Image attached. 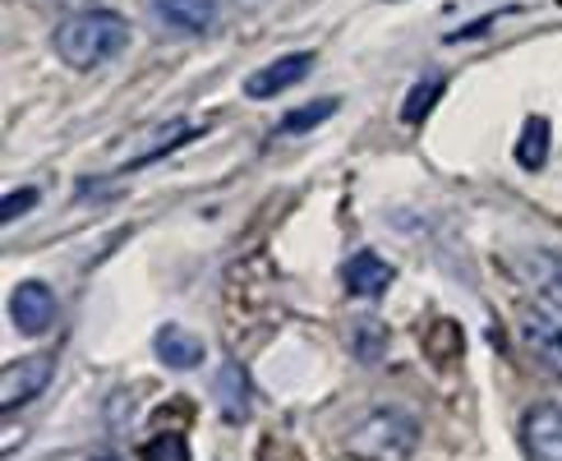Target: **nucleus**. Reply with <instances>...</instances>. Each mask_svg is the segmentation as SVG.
Returning a JSON list of instances; mask_svg holds the SVG:
<instances>
[{"label":"nucleus","mask_w":562,"mask_h":461,"mask_svg":"<svg viewBox=\"0 0 562 461\" xmlns=\"http://www.w3.org/2000/svg\"><path fill=\"white\" fill-rule=\"evenodd\" d=\"M52 42L69 69H98L130 46V23L115 10H79L60 23Z\"/></svg>","instance_id":"f257e3e1"},{"label":"nucleus","mask_w":562,"mask_h":461,"mask_svg":"<svg viewBox=\"0 0 562 461\" xmlns=\"http://www.w3.org/2000/svg\"><path fill=\"white\" fill-rule=\"evenodd\" d=\"M419 448V425L406 411H373L364 425H356L346 452L360 461H406Z\"/></svg>","instance_id":"f03ea898"},{"label":"nucleus","mask_w":562,"mask_h":461,"mask_svg":"<svg viewBox=\"0 0 562 461\" xmlns=\"http://www.w3.org/2000/svg\"><path fill=\"white\" fill-rule=\"evenodd\" d=\"M517 337H521V346L535 356V364H540L544 374L562 379V328H558V323L544 310L521 305L517 310Z\"/></svg>","instance_id":"7ed1b4c3"},{"label":"nucleus","mask_w":562,"mask_h":461,"mask_svg":"<svg viewBox=\"0 0 562 461\" xmlns=\"http://www.w3.org/2000/svg\"><path fill=\"white\" fill-rule=\"evenodd\" d=\"M521 443L530 461H562V406H530L521 420Z\"/></svg>","instance_id":"20e7f679"},{"label":"nucleus","mask_w":562,"mask_h":461,"mask_svg":"<svg viewBox=\"0 0 562 461\" xmlns=\"http://www.w3.org/2000/svg\"><path fill=\"white\" fill-rule=\"evenodd\" d=\"M52 369L56 360L52 356H29V360H14L5 369V387H0V406L5 411H19L23 402H33L37 392L52 383Z\"/></svg>","instance_id":"39448f33"},{"label":"nucleus","mask_w":562,"mask_h":461,"mask_svg":"<svg viewBox=\"0 0 562 461\" xmlns=\"http://www.w3.org/2000/svg\"><path fill=\"white\" fill-rule=\"evenodd\" d=\"M310 69H314V56H310V52L281 56V60H272V65H263V69H254V75L245 79V98H254V102L277 98L281 88H295L304 75H310Z\"/></svg>","instance_id":"423d86ee"},{"label":"nucleus","mask_w":562,"mask_h":461,"mask_svg":"<svg viewBox=\"0 0 562 461\" xmlns=\"http://www.w3.org/2000/svg\"><path fill=\"white\" fill-rule=\"evenodd\" d=\"M10 318H14V328H23L29 337L46 333V328H52V318H56V295H52V286H42V282L14 286V295H10Z\"/></svg>","instance_id":"0eeeda50"},{"label":"nucleus","mask_w":562,"mask_h":461,"mask_svg":"<svg viewBox=\"0 0 562 461\" xmlns=\"http://www.w3.org/2000/svg\"><path fill=\"white\" fill-rule=\"evenodd\" d=\"M153 14L167 23L176 33H190V37H203L217 29V0H153Z\"/></svg>","instance_id":"6e6552de"},{"label":"nucleus","mask_w":562,"mask_h":461,"mask_svg":"<svg viewBox=\"0 0 562 461\" xmlns=\"http://www.w3.org/2000/svg\"><path fill=\"white\" fill-rule=\"evenodd\" d=\"M213 397L222 406V415L231 425H240L245 415H249V402H254V392H249V379H245V369L236 360H226L217 369V379H213Z\"/></svg>","instance_id":"1a4fd4ad"},{"label":"nucleus","mask_w":562,"mask_h":461,"mask_svg":"<svg viewBox=\"0 0 562 461\" xmlns=\"http://www.w3.org/2000/svg\"><path fill=\"white\" fill-rule=\"evenodd\" d=\"M341 277H346V286L356 295H383L392 286V263H383L373 249H360V254H350L346 259Z\"/></svg>","instance_id":"9d476101"},{"label":"nucleus","mask_w":562,"mask_h":461,"mask_svg":"<svg viewBox=\"0 0 562 461\" xmlns=\"http://www.w3.org/2000/svg\"><path fill=\"white\" fill-rule=\"evenodd\" d=\"M153 346H157V360L171 364V369H194L203 360V341L190 337V333H180V328H161Z\"/></svg>","instance_id":"9b49d317"},{"label":"nucleus","mask_w":562,"mask_h":461,"mask_svg":"<svg viewBox=\"0 0 562 461\" xmlns=\"http://www.w3.org/2000/svg\"><path fill=\"white\" fill-rule=\"evenodd\" d=\"M517 161L526 171H540L549 161V121L544 115H526L521 138H517Z\"/></svg>","instance_id":"f8f14e48"},{"label":"nucleus","mask_w":562,"mask_h":461,"mask_svg":"<svg viewBox=\"0 0 562 461\" xmlns=\"http://www.w3.org/2000/svg\"><path fill=\"white\" fill-rule=\"evenodd\" d=\"M442 88H448V79L442 75H429V79H419L411 92H406V102H402V121L406 125H419L425 115L438 106V98H442Z\"/></svg>","instance_id":"ddd939ff"},{"label":"nucleus","mask_w":562,"mask_h":461,"mask_svg":"<svg viewBox=\"0 0 562 461\" xmlns=\"http://www.w3.org/2000/svg\"><path fill=\"white\" fill-rule=\"evenodd\" d=\"M350 351H356V360H379L387 351V328L379 318H360L350 328Z\"/></svg>","instance_id":"4468645a"},{"label":"nucleus","mask_w":562,"mask_h":461,"mask_svg":"<svg viewBox=\"0 0 562 461\" xmlns=\"http://www.w3.org/2000/svg\"><path fill=\"white\" fill-rule=\"evenodd\" d=\"M526 272H530L535 282H540L553 300H562V259H558V254H549V249L530 254V259H526Z\"/></svg>","instance_id":"2eb2a0df"},{"label":"nucleus","mask_w":562,"mask_h":461,"mask_svg":"<svg viewBox=\"0 0 562 461\" xmlns=\"http://www.w3.org/2000/svg\"><path fill=\"white\" fill-rule=\"evenodd\" d=\"M333 111H337V98H323V102L300 106V111H291L286 121H281V134H304V130H314V125H323Z\"/></svg>","instance_id":"dca6fc26"},{"label":"nucleus","mask_w":562,"mask_h":461,"mask_svg":"<svg viewBox=\"0 0 562 461\" xmlns=\"http://www.w3.org/2000/svg\"><path fill=\"white\" fill-rule=\"evenodd\" d=\"M144 461H190V448H184V434H157L144 448Z\"/></svg>","instance_id":"f3484780"},{"label":"nucleus","mask_w":562,"mask_h":461,"mask_svg":"<svg viewBox=\"0 0 562 461\" xmlns=\"http://www.w3.org/2000/svg\"><path fill=\"white\" fill-rule=\"evenodd\" d=\"M33 203H37V190H29V184H23V190H10V194H5V203H0V217L14 222L19 213H29Z\"/></svg>","instance_id":"a211bd4d"}]
</instances>
